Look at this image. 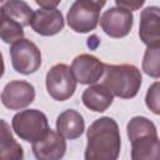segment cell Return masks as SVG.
<instances>
[{
  "label": "cell",
  "mask_w": 160,
  "mask_h": 160,
  "mask_svg": "<svg viewBox=\"0 0 160 160\" xmlns=\"http://www.w3.org/2000/svg\"><path fill=\"white\" fill-rule=\"evenodd\" d=\"M85 130V121L82 115L74 110L68 109L62 111L56 119V132L64 139L74 140L82 135Z\"/></svg>",
  "instance_id": "obj_14"
},
{
  "label": "cell",
  "mask_w": 160,
  "mask_h": 160,
  "mask_svg": "<svg viewBox=\"0 0 160 160\" xmlns=\"http://www.w3.org/2000/svg\"><path fill=\"white\" fill-rule=\"evenodd\" d=\"M36 4L41 9H56V6L60 4V1H44V0H36Z\"/></svg>",
  "instance_id": "obj_22"
},
{
  "label": "cell",
  "mask_w": 160,
  "mask_h": 160,
  "mask_svg": "<svg viewBox=\"0 0 160 160\" xmlns=\"http://www.w3.org/2000/svg\"><path fill=\"white\" fill-rule=\"evenodd\" d=\"M145 104L146 106L154 112V114H160V101H159V81H155L146 92L145 96Z\"/></svg>",
  "instance_id": "obj_20"
},
{
  "label": "cell",
  "mask_w": 160,
  "mask_h": 160,
  "mask_svg": "<svg viewBox=\"0 0 160 160\" xmlns=\"http://www.w3.org/2000/svg\"><path fill=\"white\" fill-rule=\"evenodd\" d=\"M36 160H61L66 152V140L55 130H49L31 145Z\"/></svg>",
  "instance_id": "obj_11"
},
{
  "label": "cell",
  "mask_w": 160,
  "mask_h": 160,
  "mask_svg": "<svg viewBox=\"0 0 160 160\" xmlns=\"http://www.w3.org/2000/svg\"><path fill=\"white\" fill-rule=\"evenodd\" d=\"M5 72V64H4V59H2V54L0 52V78L4 75Z\"/></svg>",
  "instance_id": "obj_23"
},
{
  "label": "cell",
  "mask_w": 160,
  "mask_h": 160,
  "mask_svg": "<svg viewBox=\"0 0 160 160\" xmlns=\"http://www.w3.org/2000/svg\"><path fill=\"white\" fill-rule=\"evenodd\" d=\"M0 39L6 44H14L24 39V28L4 14V20L0 24Z\"/></svg>",
  "instance_id": "obj_18"
},
{
  "label": "cell",
  "mask_w": 160,
  "mask_h": 160,
  "mask_svg": "<svg viewBox=\"0 0 160 160\" xmlns=\"http://www.w3.org/2000/svg\"><path fill=\"white\" fill-rule=\"evenodd\" d=\"M134 15L132 11L120 6H111L100 18V25L104 32L114 39L126 36L132 28Z\"/></svg>",
  "instance_id": "obj_8"
},
{
  "label": "cell",
  "mask_w": 160,
  "mask_h": 160,
  "mask_svg": "<svg viewBox=\"0 0 160 160\" xmlns=\"http://www.w3.org/2000/svg\"><path fill=\"white\" fill-rule=\"evenodd\" d=\"M70 69L76 82L82 85L95 84L104 75V62L90 54H80L74 58Z\"/></svg>",
  "instance_id": "obj_10"
},
{
  "label": "cell",
  "mask_w": 160,
  "mask_h": 160,
  "mask_svg": "<svg viewBox=\"0 0 160 160\" xmlns=\"http://www.w3.org/2000/svg\"><path fill=\"white\" fill-rule=\"evenodd\" d=\"M141 82V72L135 65L104 64L102 85L106 86L114 96L121 99H132L138 95Z\"/></svg>",
  "instance_id": "obj_3"
},
{
  "label": "cell",
  "mask_w": 160,
  "mask_h": 160,
  "mask_svg": "<svg viewBox=\"0 0 160 160\" xmlns=\"http://www.w3.org/2000/svg\"><path fill=\"white\" fill-rule=\"evenodd\" d=\"M2 20H4V12H2V10H1V2H0V24H1Z\"/></svg>",
  "instance_id": "obj_24"
},
{
  "label": "cell",
  "mask_w": 160,
  "mask_h": 160,
  "mask_svg": "<svg viewBox=\"0 0 160 160\" xmlns=\"http://www.w3.org/2000/svg\"><path fill=\"white\" fill-rule=\"evenodd\" d=\"M76 84L72 71L66 64H56L46 72L45 85L48 94L56 101L70 99L76 90Z\"/></svg>",
  "instance_id": "obj_6"
},
{
  "label": "cell",
  "mask_w": 160,
  "mask_h": 160,
  "mask_svg": "<svg viewBox=\"0 0 160 160\" xmlns=\"http://www.w3.org/2000/svg\"><path fill=\"white\" fill-rule=\"evenodd\" d=\"M85 160H118L121 136L118 122L110 116L96 119L86 130Z\"/></svg>",
  "instance_id": "obj_1"
},
{
  "label": "cell",
  "mask_w": 160,
  "mask_h": 160,
  "mask_svg": "<svg viewBox=\"0 0 160 160\" xmlns=\"http://www.w3.org/2000/svg\"><path fill=\"white\" fill-rule=\"evenodd\" d=\"M11 129L25 141L40 140L50 130L46 115L38 109H26L16 112L11 120Z\"/></svg>",
  "instance_id": "obj_4"
},
{
  "label": "cell",
  "mask_w": 160,
  "mask_h": 160,
  "mask_svg": "<svg viewBox=\"0 0 160 160\" xmlns=\"http://www.w3.org/2000/svg\"><path fill=\"white\" fill-rule=\"evenodd\" d=\"M1 102L9 110H21L35 100V88L24 80H12L1 92Z\"/></svg>",
  "instance_id": "obj_9"
},
{
  "label": "cell",
  "mask_w": 160,
  "mask_h": 160,
  "mask_svg": "<svg viewBox=\"0 0 160 160\" xmlns=\"http://www.w3.org/2000/svg\"><path fill=\"white\" fill-rule=\"evenodd\" d=\"M115 4H116V6H120V8H124L126 10L132 11V10H136L140 6H142L144 1L142 0H140V1H120V0H116Z\"/></svg>",
  "instance_id": "obj_21"
},
{
  "label": "cell",
  "mask_w": 160,
  "mask_h": 160,
  "mask_svg": "<svg viewBox=\"0 0 160 160\" xmlns=\"http://www.w3.org/2000/svg\"><path fill=\"white\" fill-rule=\"evenodd\" d=\"M142 71L154 78L160 76V46H148L142 58Z\"/></svg>",
  "instance_id": "obj_19"
},
{
  "label": "cell",
  "mask_w": 160,
  "mask_h": 160,
  "mask_svg": "<svg viewBox=\"0 0 160 160\" xmlns=\"http://www.w3.org/2000/svg\"><path fill=\"white\" fill-rule=\"evenodd\" d=\"M140 40L146 46H160V9L148 6L140 14Z\"/></svg>",
  "instance_id": "obj_13"
},
{
  "label": "cell",
  "mask_w": 160,
  "mask_h": 160,
  "mask_svg": "<svg viewBox=\"0 0 160 160\" xmlns=\"http://www.w3.org/2000/svg\"><path fill=\"white\" fill-rule=\"evenodd\" d=\"M1 10L6 16L19 22L22 28L30 25V19L32 15V9L30 5L21 0H9L1 2Z\"/></svg>",
  "instance_id": "obj_17"
},
{
  "label": "cell",
  "mask_w": 160,
  "mask_h": 160,
  "mask_svg": "<svg viewBox=\"0 0 160 160\" xmlns=\"http://www.w3.org/2000/svg\"><path fill=\"white\" fill-rule=\"evenodd\" d=\"M10 58L14 70L22 75L34 74L41 65V52L39 48L28 39H20L11 44Z\"/></svg>",
  "instance_id": "obj_7"
},
{
  "label": "cell",
  "mask_w": 160,
  "mask_h": 160,
  "mask_svg": "<svg viewBox=\"0 0 160 160\" xmlns=\"http://www.w3.org/2000/svg\"><path fill=\"white\" fill-rule=\"evenodd\" d=\"M0 160H24L22 146L14 139L10 125L0 119Z\"/></svg>",
  "instance_id": "obj_16"
},
{
  "label": "cell",
  "mask_w": 160,
  "mask_h": 160,
  "mask_svg": "<svg viewBox=\"0 0 160 160\" xmlns=\"http://www.w3.org/2000/svg\"><path fill=\"white\" fill-rule=\"evenodd\" d=\"M105 1L92 0H76L71 4L66 21L71 30L75 32H89L98 26L100 20V10Z\"/></svg>",
  "instance_id": "obj_5"
},
{
  "label": "cell",
  "mask_w": 160,
  "mask_h": 160,
  "mask_svg": "<svg viewBox=\"0 0 160 160\" xmlns=\"http://www.w3.org/2000/svg\"><path fill=\"white\" fill-rule=\"evenodd\" d=\"M131 142V160H160V142L155 124L145 116H134L126 125Z\"/></svg>",
  "instance_id": "obj_2"
},
{
  "label": "cell",
  "mask_w": 160,
  "mask_h": 160,
  "mask_svg": "<svg viewBox=\"0 0 160 160\" xmlns=\"http://www.w3.org/2000/svg\"><path fill=\"white\" fill-rule=\"evenodd\" d=\"M64 16L56 9H38L32 11L30 19L31 29L41 36H52L60 32L64 28Z\"/></svg>",
  "instance_id": "obj_12"
},
{
  "label": "cell",
  "mask_w": 160,
  "mask_h": 160,
  "mask_svg": "<svg viewBox=\"0 0 160 160\" xmlns=\"http://www.w3.org/2000/svg\"><path fill=\"white\" fill-rule=\"evenodd\" d=\"M81 101L88 109L95 112H102L108 110L112 104L114 95L102 84H95L90 85L84 90L81 95Z\"/></svg>",
  "instance_id": "obj_15"
}]
</instances>
